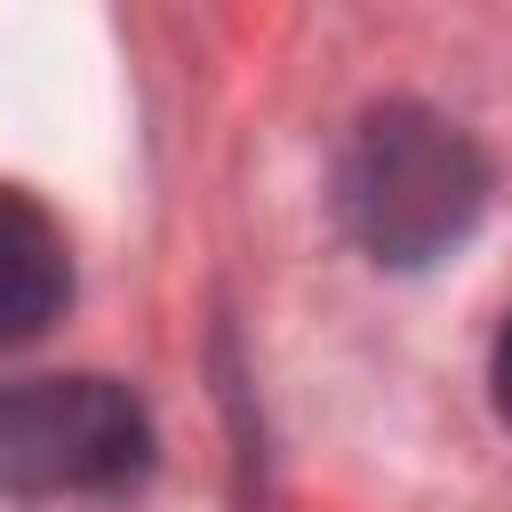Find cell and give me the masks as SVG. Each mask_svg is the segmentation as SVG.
Here are the masks:
<instances>
[{"label":"cell","instance_id":"cell-3","mask_svg":"<svg viewBox=\"0 0 512 512\" xmlns=\"http://www.w3.org/2000/svg\"><path fill=\"white\" fill-rule=\"evenodd\" d=\"M64 296H72L64 224H56L32 192L0 184V352H8V344H32V336L64 312Z\"/></svg>","mask_w":512,"mask_h":512},{"label":"cell","instance_id":"cell-2","mask_svg":"<svg viewBox=\"0 0 512 512\" xmlns=\"http://www.w3.org/2000/svg\"><path fill=\"white\" fill-rule=\"evenodd\" d=\"M144 464L152 416L120 376H32L0 392V480L16 496H112Z\"/></svg>","mask_w":512,"mask_h":512},{"label":"cell","instance_id":"cell-4","mask_svg":"<svg viewBox=\"0 0 512 512\" xmlns=\"http://www.w3.org/2000/svg\"><path fill=\"white\" fill-rule=\"evenodd\" d=\"M488 384H496V416L512 424V320L496 328V352H488Z\"/></svg>","mask_w":512,"mask_h":512},{"label":"cell","instance_id":"cell-1","mask_svg":"<svg viewBox=\"0 0 512 512\" xmlns=\"http://www.w3.org/2000/svg\"><path fill=\"white\" fill-rule=\"evenodd\" d=\"M480 208H488V160L448 112L384 96L352 120L336 160V216L376 264L408 272L448 256L480 224Z\"/></svg>","mask_w":512,"mask_h":512}]
</instances>
